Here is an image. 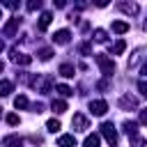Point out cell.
<instances>
[{
  "label": "cell",
  "mask_w": 147,
  "mask_h": 147,
  "mask_svg": "<svg viewBox=\"0 0 147 147\" xmlns=\"http://www.w3.org/2000/svg\"><path fill=\"white\" fill-rule=\"evenodd\" d=\"M94 60H96V64H99V69L103 71V76H110L113 71H115V62L108 57V55H103V53H99V55H94Z\"/></svg>",
  "instance_id": "6da1fadb"
},
{
  "label": "cell",
  "mask_w": 147,
  "mask_h": 147,
  "mask_svg": "<svg viewBox=\"0 0 147 147\" xmlns=\"http://www.w3.org/2000/svg\"><path fill=\"white\" fill-rule=\"evenodd\" d=\"M32 85L37 87V92L48 94L51 87H53V78H48V76H37V78H32Z\"/></svg>",
  "instance_id": "7a4b0ae2"
},
{
  "label": "cell",
  "mask_w": 147,
  "mask_h": 147,
  "mask_svg": "<svg viewBox=\"0 0 147 147\" xmlns=\"http://www.w3.org/2000/svg\"><path fill=\"white\" fill-rule=\"evenodd\" d=\"M101 133H103V138H106L113 147L117 145V131H115L113 122H103V124H101Z\"/></svg>",
  "instance_id": "3957f363"
},
{
  "label": "cell",
  "mask_w": 147,
  "mask_h": 147,
  "mask_svg": "<svg viewBox=\"0 0 147 147\" xmlns=\"http://www.w3.org/2000/svg\"><path fill=\"white\" fill-rule=\"evenodd\" d=\"M18 28H21V18H18V16H14V18H9V21H7V25L2 28V32H5V37H14Z\"/></svg>",
  "instance_id": "277c9868"
},
{
  "label": "cell",
  "mask_w": 147,
  "mask_h": 147,
  "mask_svg": "<svg viewBox=\"0 0 147 147\" xmlns=\"http://www.w3.org/2000/svg\"><path fill=\"white\" fill-rule=\"evenodd\" d=\"M71 126H74V131H87L90 122H87V117H85V115L76 113V115H74V119H71Z\"/></svg>",
  "instance_id": "5b68a950"
},
{
  "label": "cell",
  "mask_w": 147,
  "mask_h": 147,
  "mask_svg": "<svg viewBox=\"0 0 147 147\" xmlns=\"http://www.w3.org/2000/svg\"><path fill=\"white\" fill-rule=\"evenodd\" d=\"M90 110H92V115L101 117V115H106V110H108V103H106L103 99H96V101H92V103H90Z\"/></svg>",
  "instance_id": "8992f818"
},
{
  "label": "cell",
  "mask_w": 147,
  "mask_h": 147,
  "mask_svg": "<svg viewBox=\"0 0 147 147\" xmlns=\"http://www.w3.org/2000/svg\"><path fill=\"white\" fill-rule=\"evenodd\" d=\"M117 9H119V11H124V14H131V16H136V14L140 11V7H138L136 2H124V0H122V2H117Z\"/></svg>",
  "instance_id": "52a82bcc"
},
{
  "label": "cell",
  "mask_w": 147,
  "mask_h": 147,
  "mask_svg": "<svg viewBox=\"0 0 147 147\" xmlns=\"http://www.w3.org/2000/svg\"><path fill=\"white\" fill-rule=\"evenodd\" d=\"M69 39H71V32H69V30H57V32L53 34V41H55V44H62V46L69 44Z\"/></svg>",
  "instance_id": "ba28073f"
},
{
  "label": "cell",
  "mask_w": 147,
  "mask_h": 147,
  "mask_svg": "<svg viewBox=\"0 0 147 147\" xmlns=\"http://www.w3.org/2000/svg\"><path fill=\"white\" fill-rule=\"evenodd\" d=\"M11 62H16V64H30L32 62V57L30 55H25V53H18L16 48L11 51Z\"/></svg>",
  "instance_id": "9c48e42d"
},
{
  "label": "cell",
  "mask_w": 147,
  "mask_h": 147,
  "mask_svg": "<svg viewBox=\"0 0 147 147\" xmlns=\"http://www.w3.org/2000/svg\"><path fill=\"white\" fill-rule=\"evenodd\" d=\"M2 147H23V138H18V136H7V138H2Z\"/></svg>",
  "instance_id": "30bf717a"
},
{
  "label": "cell",
  "mask_w": 147,
  "mask_h": 147,
  "mask_svg": "<svg viewBox=\"0 0 147 147\" xmlns=\"http://www.w3.org/2000/svg\"><path fill=\"white\" fill-rule=\"evenodd\" d=\"M57 147H76V138L69 136V133H64V136L57 138Z\"/></svg>",
  "instance_id": "8fae6325"
},
{
  "label": "cell",
  "mask_w": 147,
  "mask_h": 147,
  "mask_svg": "<svg viewBox=\"0 0 147 147\" xmlns=\"http://www.w3.org/2000/svg\"><path fill=\"white\" fill-rule=\"evenodd\" d=\"M124 133H126V136H131V138H133V136H138V122L126 119V122H124Z\"/></svg>",
  "instance_id": "7c38bea8"
},
{
  "label": "cell",
  "mask_w": 147,
  "mask_h": 147,
  "mask_svg": "<svg viewBox=\"0 0 147 147\" xmlns=\"http://www.w3.org/2000/svg\"><path fill=\"white\" fill-rule=\"evenodd\" d=\"M51 21H53V14H51V11H44V14L39 16V30H46V28L51 25Z\"/></svg>",
  "instance_id": "4fadbf2b"
},
{
  "label": "cell",
  "mask_w": 147,
  "mask_h": 147,
  "mask_svg": "<svg viewBox=\"0 0 147 147\" xmlns=\"http://www.w3.org/2000/svg\"><path fill=\"white\" fill-rule=\"evenodd\" d=\"M119 106H122V108H138V101H136V96H129V94H126V96L119 99Z\"/></svg>",
  "instance_id": "5bb4252c"
},
{
  "label": "cell",
  "mask_w": 147,
  "mask_h": 147,
  "mask_svg": "<svg viewBox=\"0 0 147 147\" xmlns=\"http://www.w3.org/2000/svg\"><path fill=\"white\" fill-rule=\"evenodd\" d=\"M14 92V83L11 80H0V96H7Z\"/></svg>",
  "instance_id": "9a60e30c"
},
{
  "label": "cell",
  "mask_w": 147,
  "mask_h": 147,
  "mask_svg": "<svg viewBox=\"0 0 147 147\" xmlns=\"http://www.w3.org/2000/svg\"><path fill=\"white\" fill-rule=\"evenodd\" d=\"M110 28H113V32H117V34H124V32H129V23H124V21H115Z\"/></svg>",
  "instance_id": "2e32d148"
},
{
  "label": "cell",
  "mask_w": 147,
  "mask_h": 147,
  "mask_svg": "<svg viewBox=\"0 0 147 147\" xmlns=\"http://www.w3.org/2000/svg\"><path fill=\"white\" fill-rule=\"evenodd\" d=\"M51 108L60 115V113H67V101H62V99H55L53 103H51Z\"/></svg>",
  "instance_id": "e0dca14e"
},
{
  "label": "cell",
  "mask_w": 147,
  "mask_h": 147,
  "mask_svg": "<svg viewBox=\"0 0 147 147\" xmlns=\"http://www.w3.org/2000/svg\"><path fill=\"white\" fill-rule=\"evenodd\" d=\"M99 133H90L87 138H85V147H99Z\"/></svg>",
  "instance_id": "ac0fdd59"
},
{
  "label": "cell",
  "mask_w": 147,
  "mask_h": 147,
  "mask_svg": "<svg viewBox=\"0 0 147 147\" xmlns=\"http://www.w3.org/2000/svg\"><path fill=\"white\" fill-rule=\"evenodd\" d=\"M74 74H76V69H74L71 64H62V67H60V76H64V78H71Z\"/></svg>",
  "instance_id": "d6986e66"
},
{
  "label": "cell",
  "mask_w": 147,
  "mask_h": 147,
  "mask_svg": "<svg viewBox=\"0 0 147 147\" xmlns=\"http://www.w3.org/2000/svg\"><path fill=\"white\" fill-rule=\"evenodd\" d=\"M14 106L18 108V110H23V108H28L30 103H28V96H23V94H18L16 99H14Z\"/></svg>",
  "instance_id": "ffe728a7"
},
{
  "label": "cell",
  "mask_w": 147,
  "mask_h": 147,
  "mask_svg": "<svg viewBox=\"0 0 147 147\" xmlns=\"http://www.w3.org/2000/svg\"><path fill=\"white\" fill-rule=\"evenodd\" d=\"M124 48H126L124 39H117V41L113 44V55H119V53H124Z\"/></svg>",
  "instance_id": "44dd1931"
},
{
  "label": "cell",
  "mask_w": 147,
  "mask_h": 147,
  "mask_svg": "<svg viewBox=\"0 0 147 147\" xmlns=\"http://www.w3.org/2000/svg\"><path fill=\"white\" fill-rule=\"evenodd\" d=\"M140 60H142V48H138V51H136V53H133V57H131V60H129V67H131V69H133V67H136V64H138V62H140Z\"/></svg>",
  "instance_id": "7402d4cb"
},
{
  "label": "cell",
  "mask_w": 147,
  "mask_h": 147,
  "mask_svg": "<svg viewBox=\"0 0 147 147\" xmlns=\"http://www.w3.org/2000/svg\"><path fill=\"white\" fill-rule=\"evenodd\" d=\"M108 39V34H106V30H94V41H99V44H103Z\"/></svg>",
  "instance_id": "603a6c76"
},
{
  "label": "cell",
  "mask_w": 147,
  "mask_h": 147,
  "mask_svg": "<svg viewBox=\"0 0 147 147\" xmlns=\"http://www.w3.org/2000/svg\"><path fill=\"white\" fill-rule=\"evenodd\" d=\"M5 119H7V124H9V126H16V124H21V117H18V115H14V113H9Z\"/></svg>",
  "instance_id": "cb8c5ba5"
},
{
  "label": "cell",
  "mask_w": 147,
  "mask_h": 147,
  "mask_svg": "<svg viewBox=\"0 0 147 147\" xmlns=\"http://www.w3.org/2000/svg\"><path fill=\"white\" fill-rule=\"evenodd\" d=\"M46 129H48L51 133H55V131H60V122H57V119H48V122H46Z\"/></svg>",
  "instance_id": "d4e9b609"
},
{
  "label": "cell",
  "mask_w": 147,
  "mask_h": 147,
  "mask_svg": "<svg viewBox=\"0 0 147 147\" xmlns=\"http://www.w3.org/2000/svg\"><path fill=\"white\" fill-rule=\"evenodd\" d=\"M0 2H2L7 9H18V7H21V0H0Z\"/></svg>",
  "instance_id": "484cf974"
},
{
  "label": "cell",
  "mask_w": 147,
  "mask_h": 147,
  "mask_svg": "<svg viewBox=\"0 0 147 147\" xmlns=\"http://www.w3.org/2000/svg\"><path fill=\"white\" fill-rule=\"evenodd\" d=\"M57 92H60L62 96H71V94H74V90H71L69 85H57Z\"/></svg>",
  "instance_id": "4316f807"
},
{
  "label": "cell",
  "mask_w": 147,
  "mask_h": 147,
  "mask_svg": "<svg viewBox=\"0 0 147 147\" xmlns=\"http://www.w3.org/2000/svg\"><path fill=\"white\" fill-rule=\"evenodd\" d=\"M51 55H53V51H51V48H41V51H39V60H44V62H46V60H51Z\"/></svg>",
  "instance_id": "83f0119b"
},
{
  "label": "cell",
  "mask_w": 147,
  "mask_h": 147,
  "mask_svg": "<svg viewBox=\"0 0 147 147\" xmlns=\"http://www.w3.org/2000/svg\"><path fill=\"white\" fill-rule=\"evenodd\" d=\"M41 7V0H28V11H37Z\"/></svg>",
  "instance_id": "f1b7e54d"
},
{
  "label": "cell",
  "mask_w": 147,
  "mask_h": 147,
  "mask_svg": "<svg viewBox=\"0 0 147 147\" xmlns=\"http://www.w3.org/2000/svg\"><path fill=\"white\" fill-rule=\"evenodd\" d=\"M78 51H80L83 55H92V46H90V44H80V46H78Z\"/></svg>",
  "instance_id": "f546056e"
},
{
  "label": "cell",
  "mask_w": 147,
  "mask_h": 147,
  "mask_svg": "<svg viewBox=\"0 0 147 147\" xmlns=\"http://www.w3.org/2000/svg\"><path fill=\"white\" fill-rule=\"evenodd\" d=\"M131 140H133V147H145V138H140V136H133Z\"/></svg>",
  "instance_id": "4dcf8cb0"
},
{
  "label": "cell",
  "mask_w": 147,
  "mask_h": 147,
  "mask_svg": "<svg viewBox=\"0 0 147 147\" xmlns=\"http://www.w3.org/2000/svg\"><path fill=\"white\" fill-rule=\"evenodd\" d=\"M138 90H140V94H147V83L140 80V83H138Z\"/></svg>",
  "instance_id": "1f68e13d"
},
{
  "label": "cell",
  "mask_w": 147,
  "mask_h": 147,
  "mask_svg": "<svg viewBox=\"0 0 147 147\" xmlns=\"http://www.w3.org/2000/svg\"><path fill=\"white\" fill-rule=\"evenodd\" d=\"M92 2H94V5H96V7H106V5H108V2H110V0H92Z\"/></svg>",
  "instance_id": "d6a6232c"
},
{
  "label": "cell",
  "mask_w": 147,
  "mask_h": 147,
  "mask_svg": "<svg viewBox=\"0 0 147 147\" xmlns=\"http://www.w3.org/2000/svg\"><path fill=\"white\" fill-rule=\"evenodd\" d=\"M32 108H34V113H41V110H44V103H34Z\"/></svg>",
  "instance_id": "836d02e7"
},
{
  "label": "cell",
  "mask_w": 147,
  "mask_h": 147,
  "mask_svg": "<svg viewBox=\"0 0 147 147\" xmlns=\"http://www.w3.org/2000/svg\"><path fill=\"white\" fill-rule=\"evenodd\" d=\"M145 122H147V113H145V110H140V124H145Z\"/></svg>",
  "instance_id": "e575fe53"
},
{
  "label": "cell",
  "mask_w": 147,
  "mask_h": 147,
  "mask_svg": "<svg viewBox=\"0 0 147 147\" xmlns=\"http://www.w3.org/2000/svg\"><path fill=\"white\" fill-rule=\"evenodd\" d=\"M99 90H108V80H101L99 83Z\"/></svg>",
  "instance_id": "d590c367"
},
{
  "label": "cell",
  "mask_w": 147,
  "mask_h": 147,
  "mask_svg": "<svg viewBox=\"0 0 147 147\" xmlns=\"http://www.w3.org/2000/svg\"><path fill=\"white\" fill-rule=\"evenodd\" d=\"M53 2H55V7H64L67 5V0H53Z\"/></svg>",
  "instance_id": "8d00e7d4"
},
{
  "label": "cell",
  "mask_w": 147,
  "mask_h": 147,
  "mask_svg": "<svg viewBox=\"0 0 147 147\" xmlns=\"http://www.w3.org/2000/svg\"><path fill=\"white\" fill-rule=\"evenodd\" d=\"M2 51H5V44H2V39H0V53H2Z\"/></svg>",
  "instance_id": "74e56055"
},
{
  "label": "cell",
  "mask_w": 147,
  "mask_h": 147,
  "mask_svg": "<svg viewBox=\"0 0 147 147\" xmlns=\"http://www.w3.org/2000/svg\"><path fill=\"white\" fill-rule=\"evenodd\" d=\"M2 69H5V62H0V74H2Z\"/></svg>",
  "instance_id": "f35d334b"
},
{
  "label": "cell",
  "mask_w": 147,
  "mask_h": 147,
  "mask_svg": "<svg viewBox=\"0 0 147 147\" xmlns=\"http://www.w3.org/2000/svg\"><path fill=\"white\" fill-rule=\"evenodd\" d=\"M0 18H2V14H0Z\"/></svg>",
  "instance_id": "ab89813d"
},
{
  "label": "cell",
  "mask_w": 147,
  "mask_h": 147,
  "mask_svg": "<svg viewBox=\"0 0 147 147\" xmlns=\"http://www.w3.org/2000/svg\"><path fill=\"white\" fill-rule=\"evenodd\" d=\"M0 110H2V108H0Z\"/></svg>",
  "instance_id": "60d3db41"
}]
</instances>
